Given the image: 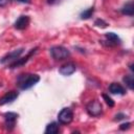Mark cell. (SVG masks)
<instances>
[{"instance_id":"1","label":"cell","mask_w":134,"mask_h":134,"mask_svg":"<svg viewBox=\"0 0 134 134\" xmlns=\"http://www.w3.org/2000/svg\"><path fill=\"white\" fill-rule=\"evenodd\" d=\"M40 81V76L38 74H34V73H23L20 74L17 79V86L22 89V90H26L31 88L34 85H36L38 82Z\"/></svg>"},{"instance_id":"2","label":"cell","mask_w":134,"mask_h":134,"mask_svg":"<svg viewBox=\"0 0 134 134\" xmlns=\"http://www.w3.org/2000/svg\"><path fill=\"white\" fill-rule=\"evenodd\" d=\"M50 54L52 59L57 61H62L70 55V51L64 46H53L50 48Z\"/></svg>"},{"instance_id":"3","label":"cell","mask_w":134,"mask_h":134,"mask_svg":"<svg viewBox=\"0 0 134 134\" xmlns=\"http://www.w3.org/2000/svg\"><path fill=\"white\" fill-rule=\"evenodd\" d=\"M86 110H87L89 115L96 117V116H99L103 113V106L97 99H93V100H90L87 104Z\"/></svg>"},{"instance_id":"4","label":"cell","mask_w":134,"mask_h":134,"mask_svg":"<svg viewBox=\"0 0 134 134\" xmlns=\"http://www.w3.org/2000/svg\"><path fill=\"white\" fill-rule=\"evenodd\" d=\"M73 119V112L70 108H63L58 114V120L62 125H68Z\"/></svg>"},{"instance_id":"5","label":"cell","mask_w":134,"mask_h":134,"mask_svg":"<svg viewBox=\"0 0 134 134\" xmlns=\"http://www.w3.org/2000/svg\"><path fill=\"white\" fill-rule=\"evenodd\" d=\"M37 50H38V47H35V48H34V49H31V50H30V51H29L25 57H23V58H18V59H17V60H15L14 62H12V63L9 64V66H8V67L13 69V68H17V67H20V66L24 65V64H25V63H26V62L31 58V55L36 53V51H37Z\"/></svg>"},{"instance_id":"6","label":"cell","mask_w":134,"mask_h":134,"mask_svg":"<svg viewBox=\"0 0 134 134\" xmlns=\"http://www.w3.org/2000/svg\"><path fill=\"white\" fill-rule=\"evenodd\" d=\"M17 118H18V114L15 112H7L4 114V125L6 130L12 131L15 128Z\"/></svg>"},{"instance_id":"7","label":"cell","mask_w":134,"mask_h":134,"mask_svg":"<svg viewBox=\"0 0 134 134\" xmlns=\"http://www.w3.org/2000/svg\"><path fill=\"white\" fill-rule=\"evenodd\" d=\"M23 50H24L23 48H19V49H16V50H13V51L6 53V54L0 60V63L5 64V63H7V62H14L15 60H17V59L22 54Z\"/></svg>"},{"instance_id":"8","label":"cell","mask_w":134,"mask_h":134,"mask_svg":"<svg viewBox=\"0 0 134 134\" xmlns=\"http://www.w3.org/2000/svg\"><path fill=\"white\" fill-rule=\"evenodd\" d=\"M28 24H29V17L28 16H20L14 23V26L17 29L22 30V29H25L28 26Z\"/></svg>"},{"instance_id":"9","label":"cell","mask_w":134,"mask_h":134,"mask_svg":"<svg viewBox=\"0 0 134 134\" xmlns=\"http://www.w3.org/2000/svg\"><path fill=\"white\" fill-rule=\"evenodd\" d=\"M18 95H19L18 92L17 91H14V90L6 92L2 97H0V106L5 105L7 103H12L13 100H15L18 97Z\"/></svg>"},{"instance_id":"10","label":"cell","mask_w":134,"mask_h":134,"mask_svg":"<svg viewBox=\"0 0 134 134\" xmlns=\"http://www.w3.org/2000/svg\"><path fill=\"white\" fill-rule=\"evenodd\" d=\"M75 69H76V67H75L74 63L68 62V63L64 64L63 66H61V68H60L59 71H60V73L62 75H71L75 71Z\"/></svg>"},{"instance_id":"11","label":"cell","mask_w":134,"mask_h":134,"mask_svg":"<svg viewBox=\"0 0 134 134\" xmlns=\"http://www.w3.org/2000/svg\"><path fill=\"white\" fill-rule=\"evenodd\" d=\"M105 37H106V39H107L106 42H109V43L107 44V45H109V46H114V45L120 44V39H119V37H118L116 34H114V32H107V34L105 35Z\"/></svg>"},{"instance_id":"12","label":"cell","mask_w":134,"mask_h":134,"mask_svg":"<svg viewBox=\"0 0 134 134\" xmlns=\"http://www.w3.org/2000/svg\"><path fill=\"white\" fill-rule=\"evenodd\" d=\"M109 91L112 94H120V95H122V94L126 93V89L124 88V86H121L118 83H112L109 86Z\"/></svg>"},{"instance_id":"13","label":"cell","mask_w":134,"mask_h":134,"mask_svg":"<svg viewBox=\"0 0 134 134\" xmlns=\"http://www.w3.org/2000/svg\"><path fill=\"white\" fill-rule=\"evenodd\" d=\"M121 14L126 15V16H133L134 15V4H133V1H129V2H127L122 6Z\"/></svg>"},{"instance_id":"14","label":"cell","mask_w":134,"mask_h":134,"mask_svg":"<svg viewBox=\"0 0 134 134\" xmlns=\"http://www.w3.org/2000/svg\"><path fill=\"white\" fill-rule=\"evenodd\" d=\"M60 131V128H59V125L57 122H50L47 125L46 129H45V134H57L59 133Z\"/></svg>"},{"instance_id":"15","label":"cell","mask_w":134,"mask_h":134,"mask_svg":"<svg viewBox=\"0 0 134 134\" xmlns=\"http://www.w3.org/2000/svg\"><path fill=\"white\" fill-rule=\"evenodd\" d=\"M124 83L126 84V86L130 90H133L134 89V77H133V75L129 74V75L124 76Z\"/></svg>"},{"instance_id":"16","label":"cell","mask_w":134,"mask_h":134,"mask_svg":"<svg viewBox=\"0 0 134 134\" xmlns=\"http://www.w3.org/2000/svg\"><path fill=\"white\" fill-rule=\"evenodd\" d=\"M93 13H94V7L92 6V7H89L87 9H85L84 12H82L80 17H81V19H89L90 17H92Z\"/></svg>"},{"instance_id":"17","label":"cell","mask_w":134,"mask_h":134,"mask_svg":"<svg viewBox=\"0 0 134 134\" xmlns=\"http://www.w3.org/2000/svg\"><path fill=\"white\" fill-rule=\"evenodd\" d=\"M103 97H104L106 104H107L109 107H113V106H114V102H113V99H112L110 96H108L107 94H103Z\"/></svg>"},{"instance_id":"18","label":"cell","mask_w":134,"mask_h":134,"mask_svg":"<svg viewBox=\"0 0 134 134\" xmlns=\"http://www.w3.org/2000/svg\"><path fill=\"white\" fill-rule=\"evenodd\" d=\"M94 24H95L96 26H98V27H106V26L108 25V24H107L104 20H102V19H97Z\"/></svg>"},{"instance_id":"19","label":"cell","mask_w":134,"mask_h":134,"mask_svg":"<svg viewBox=\"0 0 134 134\" xmlns=\"http://www.w3.org/2000/svg\"><path fill=\"white\" fill-rule=\"evenodd\" d=\"M130 126H131V122H126V124L120 125L119 129H120V130H126V129H129V128H130Z\"/></svg>"},{"instance_id":"20","label":"cell","mask_w":134,"mask_h":134,"mask_svg":"<svg viewBox=\"0 0 134 134\" xmlns=\"http://www.w3.org/2000/svg\"><path fill=\"white\" fill-rule=\"evenodd\" d=\"M125 117H126L125 114H122V113H118V114L115 115V120H120V119H124Z\"/></svg>"},{"instance_id":"21","label":"cell","mask_w":134,"mask_h":134,"mask_svg":"<svg viewBox=\"0 0 134 134\" xmlns=\"http://www.w3.org/2000/svg\"><path fill=\"white\" fill-rule=\"evenodd\" d=\"M8 3V0H0V7H4L6 6Z\"/></svg>"},{"instance_id":"22","label":"cell","mask_w":134,"mask_h":134,"mask_svg":"<svg viewBox=\"0 0 134 134\" xmlns=\"http://www.w3.org/2000/svg\"><path fill=\"white\" fill-rule=\"evenodd\" d=\"M18 2H21V3H30V0H16Z\"/></svg>"},{"instance_id":"23","label":"cell","mask_w":134,"mask_h":134,"mask_svg":"<svg viewBox=\"0 0 134 134\" xmlns=\"http://www.w3.org/2000/svg\"><path fill=\"white\" fill-rule=\"evenodd\" d=\"M57 0H47V3H49V4H52V3H54Z\"/></svg>"},{"instance_id":"24","label":"cell","mask_w":134,"mask_h":134,"mask_svg":"<svg viewBox=\"0 0 134 134\" xmlns=\"http://www.w3.org/2000/svg\"><path fill=\"white\" fill-rule=\"evenodd\" d=\"M130 69L133 71V64H131V65H130Z\"/></svg>"}]
</instances>
